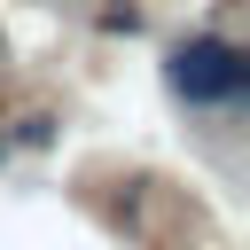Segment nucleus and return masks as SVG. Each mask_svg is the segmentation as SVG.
<instances>
[{
	"mask_svg": "<svg viewBox=\"0 0 250 250\" xmlns=\"http://www.w3.org/2000/svg\"><path fill=\"white\" fill-rule=\"evenodd\" d=\"M242 86H250V62L227 39H188L172 55V94L188 102H242Z\"/></svg>",
	"mask_w": 250,
	"mask_h": 250,
	"instance_id": "obj_1",
	"label": "nucleus"
}]
</instances>
